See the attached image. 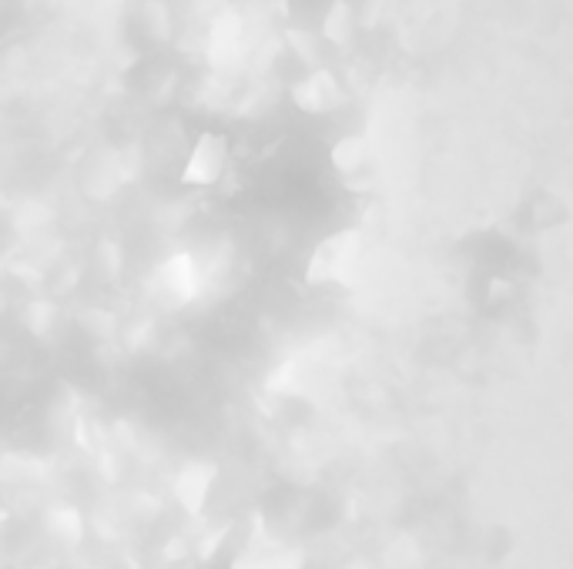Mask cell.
I'll return each mask as SVG.
<instances>
[{
    "label": "cell",
    "instance_id": "5",
    "mask_svg": "<svg viewBox=\"0 0 573 569\" xmlns=\"http://www.w3.org/2000/svg\"><path fill=\"white\" fill-rule=\"evenodd\" d=\"M228 168V144L222 134H202L188 151V161L181 168V181L191 188H212L222 181Z\"/></svg>",
    "mask_w": 573,
    "mask_h": 569
},
{
    "label": "cell",
    "instance_id": "15",
    "mask_svg": "<svg viewBox=\"0 0 573 569\" xmlns=\"http://www.w3.org/2000/svg\"><path fill=\"white\" fill-rule=\"evenodd\" d=\"M84 322H88V332H94V335L111 332V315H104V312H88L84 315Z\"/></svg>",
    "mask_w": 573,
    "mask_h": 569
},
{
    "label": "cell",
    "instance_id": "2",
    "mask_svg": "<svg viewBox=\"0 0 573 569\" xmlns=\"http://www.w3.org/2000/svg\"><path fill=\"white\" fill-rule=\"evenodd\" d=\"M151 292L168 308L188 305L191 298L202 292V268H198V258L191 252H171L168 258H161L155 272H151Z\"/></svg>",
    "mask_w": 573,
    "mask_h": 569
},
{
    "label": "cell",
    "instance_id": "7",
    "mask_svg": "<svg viewBox=\"0 0 573 569\" xmlns=\"http://www.w3.org/2000/svg\"><path fill=\"white\" fill-rule=\"evenodd\" d=\"M292 98L295 104H299L302 111L309 114H326L339 104V84L336 77H332L329 71H312L309 77H302L299 84L292 88Z\"/></svg>",
    "mask_w": 573,
    "mask_h": 569
},
{
    "label": "cell",
    "instance_id": "9",
    "mask_svg": "<svg viewBox=\"0 0 573 569\" xmlns=\"http://www.w3.org/2000/svg\"><path fill=\"white\" fill-rule=\"evenodd\" d=\"M332 158V168L339 171L346 181H356L362 171H366V161H369V148L366 141L356 138V134H349V138H339L336 144H332L329 151Z\"/></svg>",
    "mask_w": 573,
    "mask_h": 569
},
{
    "label": "cell",
    "instance_id": "12",
    "mask_svg": "<svg viewBox=\"0 0 573 569\" xmlns=\"http://www.w3.org/2000/svg\"><path fill=\"white\" fill-rule=\"evenodd\" d=\"M54 322H57V308H54V302H47V298H37V302L24 308V325L34 335H47Z\"/></svg>",
    "mask_w": 573,
    "mask_h": 569
},
{
    "label": "cell",
    "instance_id": "6",
    "mask_svg": "<svg viewBox=\"0 0 573 569\" xmlns=\"http://www.w3.org/2000/svg\"><path fill=\"white\" fill-rule=\"evenodd\" d=\"M245 54V24L238 14L215 17L212 31H208V57L218 67H232Z\"/></svg>",
    "mask_w": 573,
    "mask_h": 569
},
{
    "label": "cell",
    "instance_id": "10",
    "mask_svg": "<svg viewBox=\"0 0 573 569\" xmlns=\"http://www.w3.org/2000/svg\"><path fill=\"white\" fill-rule=\"evenodd\" d=\"M423 566V549L413 536H396L382 549V569H419Z\"/></svg>",
    "mask_w": 573,
    "mask_h": 569
},
{
    "label": "cell",
    "instance_id": "14",
    "mask_svg": "<svg viewBox=\"0 0 573 569\" xmlns=\"http://www.w3.org/2000/svg\"><path fill=\"white\" fill-rule=\"evenodd\" d=\"M188 549H191V546H188L185 536H171L168 546L161 549V556H165L168 563H181V559H188Z\"/></svg>",
    "mask_w": 573,
    "mask_h": 569
},
{
    "label": "cell",
    "instance_id": "11",
    "mask_svg": "<svg viewBox=\"0 0 573 569\" xmlns=\"http://www.w3.org/2000/svg\"><path fill=\"white\" fill-rule=\"evenodd\" d=\"M349 34H352L349 4H332L326 21H322V37H326L329 44H342V41H349Z\"/></svg>",
    "mask_w": 573,
    "mask_h": 569
},
{
    "label": "cell",
    "instance_id": "13",
    "mask_svg": "<svg viewBox=\"0 0 573 569\" xmlns=\"http://www.w3.org/2000/svg\"><path fill=\"white\" fill-rule=\"evenodd\" d=\"M98 262H101V268H108V275H118V268H121L118 241H101V245H98Z\"/></svg>",
    "mask_w": 573,
    "mask_h": 569
},
{
    "label": "cell",
    "instance_id": "8",
    "mask_svg": "<svg viewBox=\"0 0 573 569\" xmlns=\"http://www.w3.org/2000/svg\"><path fill=\"white\" fill-rule=\"evenodd\" d=\"M44 533L61 546H78L84 539V516L81 509H74L68 503H54L44 513Z\"/></svg>",
    "mask_w": 573,
    "mask_h": 569
},
{
    "label": "cell",
    "instance_id": "16",
    "mask_svg": "<svg viewBox=\"0 0 573 569\" xmlns=\"http://www.w3.org/2000/svg\"><path fill=\"white\" fill-rule=\"evenodd\" d=\"M346 569H382V566L369 563V559H352V563H346Z\"/></svg>",
    "mask_w": 573,
    "mask_h": 569
},
{
    "label": "cell",
    "instance_id": "4",
    "mask_svg": "<svg viewBox=\"0 0 573 569\" xmlns=\"http://www.w3.org/2000/svg\"><path fill=\"white\" fill-rule=\"evenodd\" d=\"M218 486V462L215 459H188L181 462V469L171 479V496L175 503L185 509L188 516H202L212 493Z\"/></svg>",
    "mask_w": 573,
    "mask_h": 569
},
{
    "label": "cell",
    "instance_id": "1",
    "mask_svg": "<svg viewBox=\"0 0 573 569\" xmlns=\"http://www.w3.org/2000/svg\"><path fill=\"white\" fill-rule=\"evenodd\" d=\"M362 265V235L356 228L332 231L305 258L309 285H346Z\"/></svg>",
    "mask_w": 573,
    "mask_h": 569
},
{
    "label": "cell",
    "instance_id": "3",
    "mask_svg": "<svg viewBox=\"0 0 573 569\" xmlns=\"http://www.w3.org/2000/svg\"><path fill=\"white\" fill-rule=\"evenodd\" d=\"M235 569H305V556L299 546L275 539L262 519H255V529L235 556Z\"/></svg>",
    "mask_w": 573,
    "mask_h": 569
}]
</instances>
